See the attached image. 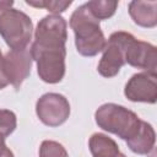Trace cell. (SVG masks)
Instances as JSON below:
<instances>
[{
	"mask_svg": "<svg viewBox=\"0 0 157 157\" xmlns=\"http://www.w3.org/2000/svg\"><path fill=\"white\" fill-rule=\"evenodd\" d=\"M70 27L75 33L77 52L83 56H94L103 52L105 38L99 21L90 12L86 4L78 6L70 17Z\"/></svg>",
	"mask_w": 157,
	"mask_h": 157,
	"instance_id": "6da1fadb",
	"label": "cell"
},
{
	"mask_svg": "<svg viewBox=\"0 0 157 157\" xmlns=\"http://www.w3.org/2000/svg\"><path fill=\"white\" fill-rule=\"evenodd\" d=\"M96 123L103 130L123 140L131 139L140 129L142 120L130 109L114 103L101 105L94 114Z\"/></svg>",
	"mask_w": 157,
	"mask_h": 157,
	"instance_id": "7a4b0ae2",
	"label": "cell"
},
{
	"mask_svg": "<svg viewBox=\"0 0 157 157\" xmlns=\"http://www.w3.org/2000/svg\"><path fill=\"white\" fill-rule=\"evenodd\" d=\"M31 54L37 64V72L42 81L47 83H58L63 80L65 75V45L33 42Z\"/></svg>",
	"mask_w": 157,
	"mask_h": 157,
	"instance_id": "3957f363",
	"label": "cell"
},
{
	"mask_svg": "<svg viewBox=\"0 0 157 157\" xmlns=\"http://www.w3.org/2000/svg\"><path fill=\"white\" fill-rule=\"evenodd\" d=\"M32 20L16 9L0 10V36L11 49L27 48L32 38Z\"/></svg>",
	"mask_w": 157,
	"mask_h": 157,
	"instance_id": "277c9868",
	"label": "cell"
},
{
	"mask_svg": "<svg viewBox=\"0 0 157 157\" xmlns=\"http://www.w3.org/2000/svg\"><path fill=\"white\" fill-rule=\"evenodd\" d=\"M134 36L119 31L110 34L105 47L103 49V55L98 64V72L103 77L115 76L125 64V49L128 43Z\"/></svg>",
	"mask_w": 157,
	"mask_h": 157,
	"instance_id": "5b68a950",
	"label": "cell"
},
{
	"mask_svg": "<svg viewBox=\"0 0 157 157\" xmlns=\"http://www.w3.org/2000/svg\"><path fill=\"white\" fill-rule=\"evenodd\" d=\"M36 113L43 124L55 128L67 120L70 115V103L63 94L45 93L37 101Z\"/></svg>",
	"mask_w": 157,
	"mask_h": 157,
	"instance_id": "8992f818",
	"label": "cell"
},
{
	"mask_svg": "<svg viewBox=\"0 0 157 157\" xmlns=\"http://www.w3.org/2000/svg\"><path fill=\"white\" fill-rule=\"evenodd\" d=\"M33 58L31 49H11L4 56V72L9 83H11L16 90H18L22 82L29 76Z\"/></svg>",
	"mask_w": 157,
	"mask_h": 157,
	"instance_id": "52a82bcc",
	"label": "cell"
},
{
	"mask_svg": "<svg viewBox=\"0 0 157 157\" xmlns=\"http://www.w3.org/2000/svg\"><path fill=\"white\" fill-rule=\"evenodd\" d=\"M124 94L131 102L155 103L157 101V76L150 72H139L131 76L124 88Z\"/></svg>",
	"mask_w": 157,
	"mask_h": 157,
	"instance_id": "ba28073f",
	"label": "cell"
},
{
	"mask_svg": "<svg viewBox=\"0 0 157 157\" xmlns=\"http://www.w3.org/2000/svg\"><path fill=\"white\" fill-rule=\"evenodd\" d=\"M141 69L145 72L156 74L157 53L156 47L132 37L125 49V64Z\"/></svg>",
	"mask_w": 157,
	"mask_h": 157,
	"instance_id": "9c48e42d",
	"label": "cell"
},
{
	"mask_svg": "<svg viewBox=\"0 0 157 157\" xmlns=\"http://www.w3.org/2000/svg\"><path fill=\"white\" fill-rule=\"evenodd\" d=\"M129 13L136 25L152 28L157 25V1H131Z\"/></svg>",
	"mask_w": 157,
	"mask_h": 157,
	"instance_id": "30bf717a",
	"label": "cell"
},
{
	"mask_svg": "<svg viewBox=\"0 0 157 157\" xmlns=\"http://www.w3.org/2000/svg\"><path fill=\"white\" fill-rule=\"evenodd\" d=\"M156 142V134L151 124L142 120L139 131L129 140H126L128 147L137 155H148Z\"/></svg>",
	"mask_w": 157,
	"mask_h": 157,
	"instance_id": "8fae6325",
	"label": "cell"
},
{
	"mask_svg": "<svg viewBox=\"0 0 157 157\" xmlns=\"http://www.w3.org/2000/svg\"><path fill=\"white\" fill-rule=\"evenodd\" d=\"M88 147L93 157H126L120 152L113 139L101 132H96L90 137Z\"/></svg>",
	"mask_w": 157,
	"mask_h": 157,
	"instance_id": "7c38bea8",
	"label": "cell"
},
{
	"mask_svg": "<svg viewBox=\"0 0 157 157\" xmlns=\"http://www.w3.org/2000/svg\"><path fill=\"white\" fill-rule=\"evenodd\" d=\"M119 2L115 0H93V1H88L86 2L87 9L90 10V12L98 20H107L109 17H112L118 7Z\"/></svg>",
	"mask_w": 157,
	"mask_h": 157,
	"instance_id": "4fadbf2b",
	"label": "cell"
},
{
	"mask_svg": "<svg viewBox=\"0 0 157 157\" xmlns=\"http://www.w3.org/2000/svg\"><path fill=\"white\" fill-rule=\"evenodd\" d=\"M39 157H69L65 147L52 140H45L40 144Z\"/></svg>",
	"mask_w": 157,
	"mask_h": 157,
	"instance_id": "5bb4252c",
	"label": "cell"
},
{
	"mask_svg": "<svg viewBox=\"0 0 157 157\" xmlns=\"http://www.w3.org/2000/svg\"><path fill=\"white\" fill-rule=\"evenodd\" d=\"M17 119L13 112L7 109H0V134L6 137L16 129Z\"/></svg>",
	"mask_w": 157,
	"mask_h": 157,
	"instance_id": "9a60e30c",
	"label": "cell"
},
{
	"mask_svg": "<svg viewBox=\"0 0 157 157\" xmlns=\"http://www.w3.org/2000/svg\"><path fill=\"white\" fill-rule=\"evenodd\" d=\"M27 5L33 6V7H39V9H47L48 11L53 12V15H58L60 12H64L71 4L72 1H26Z\"/></svg>",
	"mask_w": 157,
	"mask_h": 157,
	"instance_id": "2e32d148",
	"label": "cell"
},
{
	"mask_svg": "<svg viewBox=\"0 0 157 157\" xmlns=\"http://www.w3.org/2000/svg\"><path fill=\"white\" fill-rule=\"evenodd\" d=\"M0 157H13L12 151L6 147L5 137L1 134H0Z\"/></svg>",
	"mask_w": 157,
	"mask_h": 157,
	"instance_id": "e0dca14e",
	"label": "cell"
},
{
	"mask_svg": "<svg viewBox=\"0 0 157 157\" xmlns=\"http://www.w3.org/2000/svg\"><path fill=\"white\" fill-rule=\"evenodd\" d=\"M2 63H4V56H2L1 50H0V90L5 88L9 85V81L6 78V75L4 72V65H2Z\"/></svg>",
	"mask_w": 157,
	"mask_h": 157,
	"instance_id": "ac0fdd59",
	"label": "cell"
},
{
	"mask_svg": "<svg viewBox=\"0 0 157 157\" xmlns=\"http://www.w3.org/2000/svg\"><path fill=\"white\" fill-rule=\"evenodd\" d=\"M13 5V1H0V10L10 9Z\"/></svg>",
	"mask_w": 157,
	"mask_h": 157,
	"instance_id": "d6986e66",
	"label": "cell"
}]
</instances>
